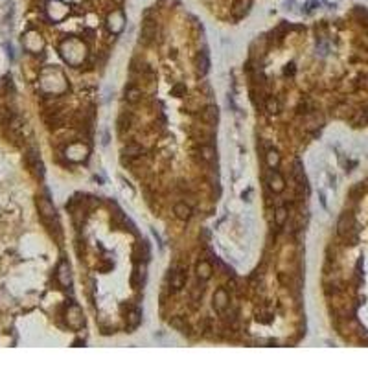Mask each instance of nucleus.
Listing matches in <instances>:
<instances>
[{
  "label": "nucleus",
  "instance_id": "obj_1",
  "mask_svg": "<svg viewBox=\"0 0 368 368\" xmlns=\"http://www.w3.org/2000/svg\"><path fill=\"white\" fill-rule=\"evenodd\" d=\"M59 50H61V55H63V59L70 67H79L85 61V57H87V44L83 43V41L76 39V37L65 39Z\"/></svg>",
  "mask_w": 368,
  "mask_h": 368
},
{
  "label": "nucleus",
  "instance_id": "obj_2",
  "mask_svg": "<svg viewBox=\"0 0 368 368\" xmlns=\"http://www.w3.org/2000/svg\"><path fill=\"white\" fill-rule=\"evenodd\" d=\"M37 210H39L41 218L46 225H52L57 216H55V206L52 204V201L48 199V195H39L37 197Z\"/></svg>",
  "mask_w": 368,
  "mask_h": 368
},
{
  "label": "nucleus",
  "instance_id": "obj_3",
  "mask_svg": "<svg viewBox=\"0 0 368 368\" xmlns=\"http://www.w3.org/2000/svg\"><path fill=\"white\" fill-rule=\"evenodd\" d=\"M67 324L72 329H81L85 324V317H83V311L79 305L70 304L67 310Z\"/></svg>",
  "mask_w": 368,
  "mask_h": 368
},
{
  "label": "nucleus",
  "instance_id": "obj_4",
  "mask_svg": "<svg viewBox=\"0 0 368 368\" xmlns=\"http://www.w3.org/2000/svg\"><path fill=\"white\" fill-rule=\"evenodd\" d=\"M26 164H28V168L32 170V173H34L37 179H43L44 177V164H43V160H41L39 153H37V149L28 151V155H26Z\"/></svg>",
  "mask_w": 368,
  "mask_h": 368
},
{
  "label": "nucleus",
  "instance_id": "obj_5",
  "mask_svg": "<svg viewBox=\"0 0 368 368\" xmlns=\"http://www.w3.org/2000/svg\"><path fill=\"white\" fill-rule=\"evenodd\" d=\"M124 26H126V17H124L121 10H114L112 13H109V17H107V28H109L111 34L118 35L124 29Z\"/></svg>",
  "mask_w": 368,
  "mask_h": 368
},
{
  "label": "nucleus",
  "instance_id": "obj_6",
  "mask_svg": "<svg viewBox=\"0 0 368 368\" xmlns=\"http://www.w3.org/2000/svg\"><path fill=\"white\" fill-rule=\"evenodd\" d=\"M22 44H24V48L28 50V52L37 53L43 50L44 41L39 35V32H28V34L24 35V39H22Z\"/></svg>",
  "mask_w": 368,
  "mask_h": 368
},
{
  "label": "nucleus",
  "instance_id": "obj_7",
  "mask_svg": "<svg viewBox=\"0 0 368 368\" xmlns=\"http://www.w3.org/2000/svg\"><path fill=\"white\" fill-rule=\"evenodd\" d=\"M46 11H48L50 20H53V22H59V20H63L65 17H67L68 8L63 4V2L52 0V2H48V8H46Z\"/></svg>",
  "mask_w": 368,
  "mask_h": 368
},
{
  "label": "nucleus",
  "instance_id": "obj_8",
  "mask_svg": "<svg viewBox=\"0 0 368 368\" xmlns=\"http://www.w3.org/2000/svg\"><path fill=\"white\" fill-rule=\"evenodd\" d=\"M267 186L272 194H282L286 190V179L282 177V173L278 170H271L269 177H267Z\"/></svg>",
  "mask_w": 368,
  "mask_h": 368
},
{
  "label": "nucleus",
  "instance_id": "obj_9",
  "mask_svg": "<svg viewBox=\"0 0 368 368\" xmlns=\"http://www.w3.org/2000/svg\"><path fill=\"white\" fill-rule=\"evenodd\" d=\"M184 286H186V271L182 267H177L170 272V291L179 293Z\"/></svg>",
  "mask_w": 368,
  "mask_h": 368
},
{
  "label": "nucleus",
  "instance_id": "obj_10",
  "mask_svg": "<svg viewBox=\"0 0 368 368\" xmlns=\"http://www.w3.org/2000/svg\"><path fill=\"white\" fill-rule=\"evenodd\" d=\"M228 305H230V295L227 293V289L219 287V289L213 293V310L218 311V313H225Z\"/></svg>",
  "mask_w": 368,
  "mask_h": 368
},
{
  "label": "nucleus",
  "instance_id": "obj_11",
  "mask_svg": "<svg viewBox=\"0 0 368 368\" xmlns=\"http://www.w3.org/2000/svg\"><path fill=\"white\" fill-rule=\"evenodd\" d=\"M55 278H57V282L63 287H70V284H72V274H70V265H68L67 260H61V263L57 265Z\"/></svg>",
  "mask_w": 368,
  "mask_h": 368
},
{
  "label": "nucleus",
  "instance_id": "obj_12",
  "mask_svg": "<svg viewBox=\"0 0 368 368\" xmlns=\"http://www.w3.org/2000/svg\"><path fill=\"white\" fill-rule=\"evenodd\" d=\"M142 153H144V147H142L140 144H135V142H131V144H127L126 147H124V151H121V155H124V162H131V160L135 159H140Z\"/></svg>",
  "mask_w": 368,
  "mask_h": 368
},
{
  "label": "nucleus",
  "instance_id": "obj_13",
  "mask_svg": "<svg viewBox=\"0 0 368 368\" xmlns=\"http://www.w3.org/2000/svg\"><path fill=\"white\" fill-rule=\"evenodd\" d=\"M155 35H157V24L153 22V20H145L144 26H142L140 43L151 44V41L155 39Z\"/></svg>",
  "mask_w": 368,
  "mask_h": 368
},
{
  "label": "nucleus",
  "instance_id": "obj_14",
  "mask_svg": "<svg viewBox=\"0 0 368 368\" xmlns=\"http://www.w3.org/2000/svg\"><path fill=\"white\" fill-rule=\"evenodd\" d=\"M195 272H197V278L201 282H208L213 274V267L212 263L206 262V260H201V262L197 263V267H195Z\"/></svg>",
  "mask_w": 368,
  "mask_h": 368
},
{
  "label": "nucleus",
  "instance_id": "obj_15",
  "mask_svg": "<svg viewBox=\"0 0 368 368\" xmlns=\"http://www.w3.org/2000/svg\"><path fill=\"white\" fill-rule=\"evenodd\" d=\"M352 230H354V221H352V218H350V216H343V218L339 219V223H337V232H339V236L348 237Z\"/></svg>",
  "mask_w": 368,
  "mask_h": 368
},
{
  "label": "nucleus",
  "instance_id": "obj_16",
  "mask_svg": "<svg viewBox=\"0 0 368 368\" xmlns=\"http://www.w3.org/2000/svg\"><path fill=\"white\" fill-rule=\"evenodd\" d=\"M195 67H197V74L201 78H204L210 70V59H208V53L206 52H201L197 55V61H195Z\"/></svg>",
  "mask_w": 368,
  "mask_h": 368
},
{
  "label": "nucleus",
  "instance_id": "obj_17",
  "mask_svg": "<svg viewBox=\"0 0 368 368\" xmlns=\"http://www.w3.org/2000/svg\"><path fill=\"white\" fill-rule=\"evenodd\" d=\"M173 213H175V218L180 219V221H188V219L192 218V206L180 201V203H177L173 206Z\"/></svg>",
  "mask_w": 368,
  "mask_h": 368
},
{
  "label": "nucleus",
  "instance_id": "obj_18",
  "mask_svg": "<svg viewBox=\"0 0 368 368\" xmlns=\"http://www.w3.org/2000/svg\"><path fill=\"white\" fill-rule=\"evenodd\" d=\"M251 4H252L251 0H237L232 8V15L236 19H243V17L249 13V10H251Z\"/></svg>",
  "mask_w": 368,
  "mask_h": 368
},
{
  "label": "nucleus",
  "instance_id": "obj_19",
  "mask_svg": "<svg viewBox=\"0 0 368 368\" xmlns=\"http://www.w3.org/2000/svg\"><path fill=\"white\" fill-rule=\"evenodd\" d=\"M218 118H219V111L216 105H208L203 112H201V120H203L204 124H216Z\"/></svg>",
  "mask_w": 368,
  "mask_h": 368
},
{
  "label": "nucleus",
  "instance_id": "obj_20",
  "mask_svg": "<svg viewBox=\"0 0 368 368\" xmlns=\"http://www.w3.org/2000/svg\"><path fill=\"white\" fill-rule=\"evenodd\" d=\"M199 153H201V159L206 160V162H213L216 160V157H218V153H216V147L210 144H203L201 147H199Z\"/></svg>",
  "mask_w": 368,
  "mask_h": 368
},
{
  "label": "nucleus",
  "instance_id": "obj_21",
  "mask_svg": "<svg viewBox=\"0 0 368 368\" xmlns=\"http://www.w3.org/2000/svg\"><path fill=\"white\" fill-rule=\"evenodd\" d=\"M142 322V311L140 310H131L127 313V328L129 329H135L138 328V324Z\"/></svg>",
  "mask_w": 368,
  "mask_h": 368
},
{
  "label": "nucleus",
  "instance_id": "obj_22",
  "mask_svg": "<svg viewBox=\"0 0 368 368\" xmlns=\"http://www.w3.org/2000/svg\"><path fill=\"white\" fill-rule=\"evenodd\" d=\"M142 98V90L138 87H135V85H131V87L126 88V102L127 103H136L140 102Z\"/></svg>",
  "mask_w": 368,
  "mask_h": 368
},
{
  "label": "nucleus",
  "instance_id": "obj_23",
  "mask_svg": "<svg viewBox=\"0 0 368 368\" xmlns=\"http://www.w3.org/2000/svg\"><path fill=\"white\" fill-rule=\"evenodd\" d=\"M287 208L284 206V204H280L278 208L274 210V223H276V227H284L286 225V221H287Z\"/></svg>",
  "mask_w": 368,
  "mask_h": 368
},
{
  "label": "nucleus",
  "instance_id": "obj_24",
  "mask_svg": "<svg viewBox=\"0 0 368 368\" xmlns=\"http://www.w3.org/2000/svg\"><path fill=\"white\" fill-rule=\"evenodd\" d=\"M265 160H267V166H269L271 170H276L278 164H280V155H278V151L269 149L267 151V155H265Z\"/></svg>",
  "mask_w": 368,
  "mask_h": 368
},
{
  "label": "nucleus",
  "instance_id": "obj_25",
  "mask_svg": "<svg viewBox=\"0 0 368 368\" xmlns=\"http://www.w3.org/2000/svg\"><path fill=\"white\" fill-rule=\"evenodd\" d=\"M265 111L269 112V114H278V112H280V102H278L274 96L267 98L265 100Z\"/></svg>",
  "mask_w": 368,
  "mask_h": 368
},
{
  "label": "nucleus",
  "instance_id": "obj_26",
  "mask_svg": "<svg viewBox=\"0 0 368 368\" xmlns=\"http://www.w3.org/2000/svg\"><path fill=\"white\" fill-rule=\"evenodd\" d=\"M364 116H366V118H368V109H366V111H364Z\"/></svg>",
  "mask_w": 368,
  "mask_h": 368
}]
</instances>
